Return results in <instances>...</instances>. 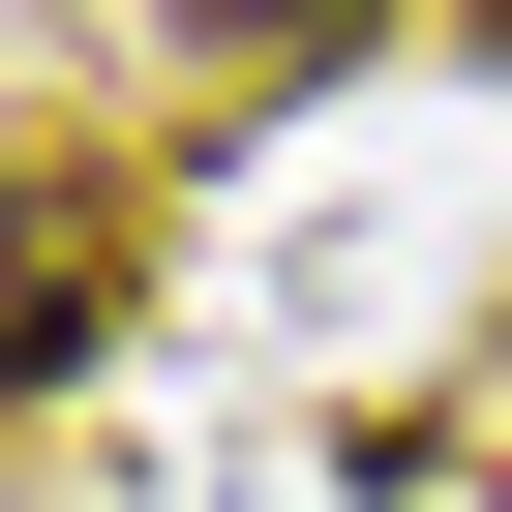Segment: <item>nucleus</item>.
I'll return each mask as SVG.
<instances>
[{
	"label": "nucleus",
	"mask_w": 512,
	"mask_h": 512,
	"mask_svg": "<svg viewBox=\"0 0 512 512\" xmlns=\"http://www.w3.org/2000/svg\"><path fill=\"white\" fill-rule=\"evenodd\" d=\"M31 362H91V241H61L31 181H0V392H31Z\"/></svg>",
	"instance_id": "1"
},
{
	"label": "nucleus",
	"mask_w": 512,
	"mask_h": 512,
	"mask_svg": "<svg viewBox=\"0 0 512 512\" xmlns=\"http://www.w3.org/2000/svg\"><path fill=\"white\" fill-rule=\"evenodd\" d=\"M181 31H332V0H181Z\"/></svg>",
	"instance_id": "2"
}]
</instances>
